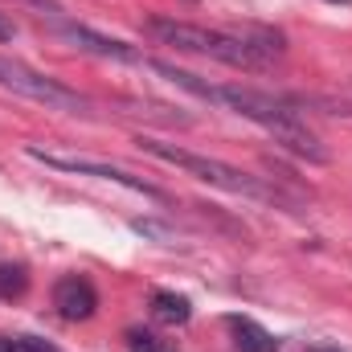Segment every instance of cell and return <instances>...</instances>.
I'll use <instances>...</instances> for the list:
<instances>
[{"instance_id":"12","label":"cell","mask_w":352,"mask_h":352,"mask_svg":"<svg viewBox=\"0 0 352 352\" xmlns=\"http://www.w3.org/2000/svg\"><path fill=\"white\" fill-rule=\"evenodd\" d=\"M4 352H58L54 344H45V340H33V336H4Z\"/></svg>"},{"instance_id":"8","label":"cell","mask_w":352,"mask_h":352,"mask_svg":"<svg viewBox=\"0 0 352 352\" xmlns=\"http://www.w3.org/2000/svg\"><path fill=\"white\" fill-rule=\"evenodd\" d=\"M230 332H234V344H238L242 352H274L278 349V340L266 332L263 324H254V320L230 316Z\"/></svg>"},{"instance_id":"7","label":"cell","mask_w":352,"mask_h":352,"mask_svg":"<svg viewBox=\"0 0 352 352\" xmlns=\"http://www.w3.org/2000/svg\"><path fill=\"white\" fill-rule=\"evenodd\" d=\"M54 307H58L62 320H74V324L90 320L94 307H98V291L90 287V278H82V274H66V278L54 283Z\"/></svg>"},{"instance_id":"14","label":"cell","mask_w":352,"mask_h":352,"mask_svg":"<svg viewBox=\"0 0 352 352\" xmlns=\"http://www.w3.org/2000/svg\"><path fill=\"white\" fill-rule=\"evenodd\" d=\"M21 4H33V8H45L50 16H58V4H54V0H21Z\"/></svg>"},{"instance_id":"9","label":"cell","mask_w":352,"mask_h":352,"mask_svg":"<svg viewBox=\"0 0 352 352\" xmlns=\"http://www.w3.org/2000/svg\"><path fill=\"white\" fill-rule=\"evenodd\" d=\"M152 311H156V320H164V324H188V316H192L188 299H184V295H173V291H156V295H152Z\"/></svg>"},{"instance_id":"1","label":"cell","mask_w":352,"mask_h":352,"mask_svg":"<svg viewBox=\"0 0 352 352\" xmlns=\"http://www.w3.org/2000/svg\"><path fill=\"white\" fill-rule=\"evenodd\" d=\"M144 66H152V70H156L160 78H168L173 87L188 90V94H197V98H205V102H213V107H221V111H234V115H242V119H250V123H258L263 131L274 135V144L291 148L295 156H303V160H311V164H328V152H324L320 140L307 131V123L299 119V111H291V98H278V94L250 90V87H217V82H205V78H197V74H188V70H176L168 62H156V58H148Z\"/></svg>"},{"instance_id":"16","label":"cell","mask_w":352,"mask_h":352,"mask_svg":"<svg viewBox=\"0 0 352 352\" xmlns=\"http://www.w3.org/2000/svg\"><path fill=\"white\" fill-rule=\"evenodd\" d=\"M336 4H349V0H336Z\"/></svg>"},{"instance_id":"6","label":"cell","mask_w":352,"mask_h":352,"mask_svg":"<svg viewBox=\"0 0 352 352\" xmlns=\"http://www.w3.org/2000/svg\"><path fill=\"white\" fill-rule=\"evenodd\" d=\"M54 33H58L62 41H70L74 50H82V54L107 58V62H127V66H144V54H135V50H131L127 41L102 37V33L87 29V25H74V21H62V16H54Z\"/></svg>"},{"instance_id":"10","label":"cell","mask_w":352,"mask_h":352,"mask_svg":"<svg viewBox=\"0 0 352 352\" xmlns=\"http://www.w3.org/2000/svg\"><path fill=\"white\" fill-rule=\"evenodd\" d=\"M25 287H29V274H25V266L0 263V299H16V295H25Z\"/></svg>"},{"instance_id":"2","label":"cell","mask_w":352,"mask_h":352,"mask_svg":"<svg viewBox=\"0 0 352 352\" xmlns=\"http://www.w3.org/2000/svg\"><path fill=\"white\" fill-rule=\"evenodd\" d=\"M148 37H156L160 45H173L184 54H197V58H213V62H226L234 70H266L270 58L258 54L242 33H226V29H205V25H192V21H176V16H152L148 25Z\"/></svg>"},{"instance_id":"5","label":"cell","mask_w":352,"mask_h":352,"mask_svg":"<svg viewBox=\"0 0 352 352\" xmlns=\"http://www.w3.org/2000/svg\"><path fill=\"white\" fill-rule=\"evenodd\" d=\"M29 156H33V160H41L45 168H58V173L111 180V184H123V188H131V192H144V197H152V201H164V192H160L152 180H144V176H135V173H123V168H115V164H98V160H74V156H54V152H41V148H29Z\"/></svg>"},{"instance_id":"3","label":"cell","mask_w":352,"mask_h":352,"mask_svg":"<svg viewBox=\"0 0 352 352\" xmlns=\"http://www.w3.org/2000/svg\"><path fill=\"white\" fill-rule=\"evenodd\" d=\"M148 156H156V160H164V164H173L180 173L197 176L201 184H209V188H221V192H234V197H250V201H287L278 188H270L266 180L258 176L242 173V168H234V164H226V160H213V156H201V152H188V148H176V144H164V140H148V135H140L135 140Z\"/></svg>"},{"instance_id":"4","label":"cell","mask_w":352,"mask_h":352,"mask_svg":"<svg viewBox=\"0 0 352 352\" xmlns=\"http://www.w3.org/2000/svg\"><path fill=\"white\" fill-rule=\"evenodd\" d=\"M0 90H12L21 98H33L45 111H70V115H87L90 111V102L78 90H70L66 82H58V78H50V74L25 66L16 58H4V54H0Z\"/></svg>"},{"instance_id":"15","label":"cell","mask_w":352,"mask_h":352,"mask_svg":"<svg viewBox=\"0 0 352 352\" xmlns=\"http://www.w3.org/2000/svg\"><path fill=\"white\" fill-rule=\"evenodd\" d=\"M320 352H336V349H320Z\"/></svg>"},{"instance_id":"13","label":"cell","mask_w":352,"mask_h":352,"mask_svg":"<svg viewBox=\"0 0 352 352\" xmlns=\"http://www.w3.org/2000/svg\"><path fill=\"white\" fill-rule=\"evenodd\" d=\"M12 37H16V21L0 12V41H12Z\"/></svg>"},{"instance_id":"11","label":"cell","mask_w":352,"mask_h":352,"mask_svg":"<svg viewBox=\"0 0 352 352\" xmlns=\"http://www.w3.org/2000/svg\"><path fill=\"white\" fill-rule=\"evenodd\" d=\"M127 352H176L168 340H160L156 332H144V328H131L127 332Z\"/></svg>"}]
</instances>
